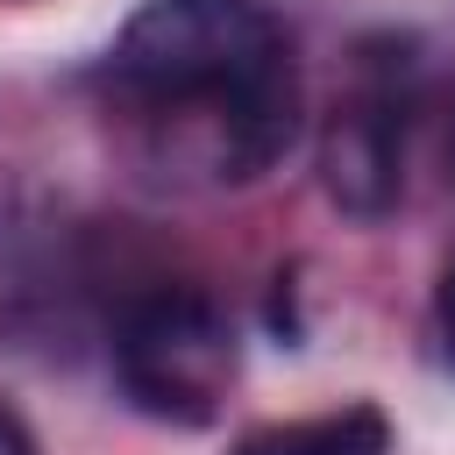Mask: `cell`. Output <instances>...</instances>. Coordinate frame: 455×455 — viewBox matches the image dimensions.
Instances as JSON below:
<instances>
[{"instance_id":"cell-1","label":"cell","mask_w":455,"mask_h":455,"mask_svg":"<svg viewBox=\"0 0 455 455\" xmlns=\"http://www.w3.org/2000/svg\"><path fill=\"white\" fill-rule=\"evenodd\" d=\"M107 78L171 121L220 185H256L299 142V64L263 0H142L107 50Z\"/></svg>"},{"instance_id":"cell-2","label":"cell","mask_w":455,"mask_h":455,"mask_svg":"<svg viewBox=\"0 0 455 455\" xmlns=\"http://www.w3.org/2000/svg\"><path fill=\"white\" fill-rule=\"evenodd\" d=\"M114 377L135 412L206 427L235 384V327L206 291H149L114 327Z\"/></svg>"},{"instance_id":"cell-3","label":"cell","mask_w":455,"mask_h":455,"mask_svg":"<svg viewBox=\"0 0 455 455\" xmlns=\"http://www.w3.org/2000/svg\"><path fill=\"white\" fill-rule=\"evenodd\" d=\"M320 185L348 220H384L405 192V100L363 92L327 114L320 135Z\"/></svg>"},{"instance_id":"cell-4","label":"cell","mask_w":455,"mask_h":455,"mask_svg":"<svg viewBox=\"0 0 455 455\" xmlns=\"http://www.w3.org/2000/svg\"><path fill=\"white\" fill-rule=\"evenodd\" d=\"M235 455H391V419L377 405H341L320 419H277L235 441Z\"/></svg>"},{"instance_id":"cell-5","label":"cell","mask_w":455,"mask_h":455,"mask_svg":"<svg viewBox=\"0 0 455 455\" xmlns=\"http://www.w3.org/2000/svg\"><path fill=\"white\" fill-rule=\"evenodd\" d=\"M434 320H441V348H448V363H455V256H448V270H441V284H434Z\"/></svg>"},{"instance_id":"cell-6","label":"cell","mask_w":455,"mask_h":455,"mask_svg":"<svg viewBox=\"0 0 455 455\" xmlns=\"http://www.w3.org/2000/svg\"><path fill=\"white\" fill-rule=\"evenodd\" d=\"M0 455H36V434L21 427V412L0 398Z\"/></svg>"}]
</instances>
